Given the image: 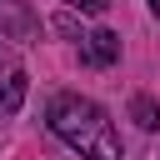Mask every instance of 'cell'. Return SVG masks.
<instances>
[{
	"instance_id": "1",
	"label": "cell",
	"mask_w": 160,
	"mask_h": 160,
	"mask_svg": "<svg viewBox=\"0 0 160 160\" xmlns=\"http://www.w3.org/2000/svg\"><path fill=\"white\" fill-rule=\"evenodd\" d=\"M50 130L80 155V160H120V135L110 125V115L85 100V95H55L50 110H45Z\"/></svg>"
},
{
	"instance_id": "2",
	"label": "cell",
	"mask_w": 160,
	"mask_h": 160,
	"mask_svg": "<svg viewBox=\"0 0 160 160\" xmlns=\"http://www.w3.org/2000/svg\"><path fill=\"white\" fill-rule=\"evenodd\" d=\"M25 90H30V80H25L20 55L10 45H0V115H15L25 105Z\"/></svg>"
},
{
	"instance_id": "3",
	"label": "cell",
	"mask_w": 160,
	"mask_h": 160,
	"mask_svg": "<svg viewBox=\"0 0 160 160\" xmlns=\"http://www.w3.org/2000/svg\"><path fill=\"white\" fill-rule=\"evenodd\" d=\"M0 35L5 40H35L40 35V20L25 0H0Z\"/></svg>"
},
{
	"instance_id": "4",
	"label": "cell",
	"mask_w": 160,
	"mask_h": 160,
	"mask_svg": "<svg viewBox=\"0 0 160 160\" xmlns=\"http://www.w3.org/2000/svg\"><path fill=\"white\" fill-rule=\"evenodd\" d=\"M85 40V60L90 65H115L120 60V35L115 30H90V35H80Z\"/></svg>"
},
{
	"instance_id": "5",
	"label": "cell",
	"mask_w": 160,
	"mask_h": 160,
	"mask_svg": "<svg viewBox=\"0 0 160 160\" xmlns=\"http://www.w3.org/2000/svg\"><path fill=\"white\" fill-rule=\"evenodd\" d=\"M130 115L140 120V130H160V105H155L150 95H135V100H130Z\"/></svg>"
},
{
	"instance_id": "6",
	"label": "cell",
	"mask_w": 160,
	"mask_h": 160,
	"mask_svg": "<svg viewBox=\"0 0 160 160\" xmlns=\"http://www.w3.org/2000/svg\"><path fill=\"white\" fill-rule=\"evenodd\" d=\"M70 10H80V15H105L110 10V0H65Z\"/></svg>"
},
{
	"instance_id": "7",
	"label": "cell",
	"mask_w": 160,
	"mask_h": 160,
	"mask_svg": "<svg viewBox=\"0 0 160 160\" xmlns=\"http://www.w3.org/2000/svg\"><path fill=\"white\" fill-rule=\"evenodd\" d=\"M150 10H155V15H160V0H150Z\"/></svg>"
}]
</instances>
